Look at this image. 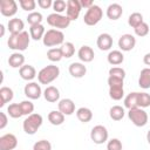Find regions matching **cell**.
<instances>
[{
	"mask_svg": "<svg viewBox=\"0 0 150 150\" xmlns=\"http://www.w3.org/2000/svg\"><path fill=\"white\" fill-rule=\"evenodd\" d=\"M112 38L110 34L108 33H102L97 36V40H96V45L98 47L100 50H110V48L112 47Z\"/></svg>",
	"mask_w": 150,
	"mask_h": 150,
	"instance_id": "2e32d148",
	"label": "cell"
},
{
	"mask_svg": "<svg viewBox=\"0 0 150 150\" xmlns=\"http://www.w3.org/2000/svg\"><path fill=\"white\" fill-rule=\"evenodd\" d=\"M42 42L46 47H54L55 46H62L64 43V34L62 30L59 29H48L46 30V34L42 39Z\"/></svg>",
	"mask_w": 150,
	"mask_h": 150,
	"instance_id": "277c9868",
	"label": "cell"
},
{
	"mask_svg": "<svg viewBox=\"0 0 150 150\" xmlns=\"http://www.w3.org/2000/svg\"><path fill=\"white\" fill-rule=\"evenodd\" d=\"M137 96H138V91H132L130 94H128L124 97V107L127 109H134V108H138L137 104Z\"/></svg>",
	"mask_w": 150,
	"mask_h": 150,
	"instance_id": "f546056e",
	"label": "cell"
},
{
	"mask_svg": "<svg viewBox=\"0 0 150 150\" xmlns=\"http://www.w3.org/2000/svg\"><path fill=\"white\" fill-rule=\"evenodd\" d=\"M70 20L67 15H62V14H57V13H52L47 16V23L53 27L54 29H64L70 25Z\"/></svg>",
	"mask_w": 150,
	"mask_h": 150,
	"instance_id": "8992f818",
	"label": "cell"
},
{
	"mask_svg": "<svg viewBox=\"0 0 150 150\" xmlns=\"http://www.w3.org/2000/svg\"><path fill=\"white\" fill-rule=\"evenodd\" d=\"M123 145L118 138H111L107 143V150H122Z\"/></svg>",
	"mask_w": 150,
	"mask_h": 150,
	"instance_id": "ee69618b",
	"label": "cell"
},
{
	"mask_svg": "<svg viewBox=\"0 0 150 150\" xmlns=\"http://www.w3.org/2000/svg\"><path fill=\"white\" fill-rule=\"evenodd\" d=\"M143 62H144V64L150 66V53H146V54L143 56Z\"/></svg>",
	"mask_w": 150,
	"mask_h": 150,
	"instance_id": "681fc988",
	"label": "cell"
},
{
	"mask_svg": "<svg viewBox=\"0 0 150 150\" xmlns=\"http://www.w3.org/2000/svg\"><path fill=\"white\" fill-rule=\"evenodd\" d=\"M107 61L109 64L117 67L118 64H121L124 61V55L121 50H110L107 56Z\"/></svg>",
	"mask_w": 150,
	"mask_h": 150,
	"instance_id": "603a6c76",
	"label": "cell"
},
{
	"mask_svg": "<svg viewBox=\"0 0 150 150\" xmlns=\"http://www.w3.org/2000/svg\"><path fill=\"white\" fill-rule=\"evenodd\" d=\"M81 4L79 0H68L67 1V9H66V15L69 18L70 21H74L79 18L81 13Z\"/></svg>",
	"mask_w": 150,
	"mask_h": 150,
	"instance_id": "7c38bea8",
	"label": "cell"
},
{
	"mask_svg": "<svg viewBox=\"0 0 150 150\" xmlns=\"http://www.w3.org/2000/svg\"><path fill=\"white\" fill-rule=\"evenodd\" d=\"M7 115L12 118H20L21 116H23L20 108V103H11L7 107Z\"/></svg>",
	"mask_w": 150,
	"mask_h": 150,
	"instance_id": "1f68e13d",
	"label": "cell"
},
{
	"mask_svg": "<svg viewBox=\"0 0 150 150\" xmlns=\"http://www.w3.org/2000/svg\"><path fill=\"white\" fill-rule=\"evenodd\" d=\"M136 46V38L131 34H123L118 39V48L122 52H130Z\"/></svg>",
	"mask_w": 150,
	"mask_h": 150,
	"instance_id": "8fae6325",
	"label": "cell"
},
{
	"mask_svg": "<svg viewBox=\"0 0 150 150\" xmlns=\"http://www.w3.org/2000/svg\"><path fill=\"white\" fill-rule=\"evenodd\" d=\"M146 141L150 144V130H148V132H146Z\"/></svg>",
	"mask_w": 150,
	"mask_h": 150,
	"instance_id": "816d5d0a",
	"label": "cell"
},
{
	"mask_svg": "<svg viewBox=\"0 0 150 150\" xmlns=\"http://www.w3.org/2000/svg\"><path fill=\"white\" fill-rule=\"evenodd\" d=\"M18 145V138L14 134H5L0 137V150H14Z\"/></svg>",
	"mask_w": 150,
	"mask_h": 150,
	"instance_id": "4fadbf2b",
	"label": "cell"
},
{
	"mask_svg": "<svg viewBox=\"0 0 150 150\" xmlns=\"http://www.w3.org/2000/svg\"><path fill=\"white\" fill-rule=\"evenodd\" d=\"M137 104H138V108H148L150 107V94L143 91V93H138V96H137Z\"/></svg>",
	"mask_w": 150,
	"mask_h": 150,
	"instance_id": "e575fe53",
	"label": "cell"
},
{
	"mask_svg": "<svg viewBox=\"0 0 150 150\" xmlns=\"http://www.w3.org/2000/svg\"><path fill=\"white\" fill-rule=\"evenodd\" d=\"M0 117H1V121H0V129L2 130V129H5L6 128V125H7V123H8V120H7V115H6V112H0Z\"/></svg>",
	"mask_w": 150,
	"mask_h": 150,
	"instance_id": "7dc6e473",
	"label": "cell"
},
{
	"mask_svg": "<svg viewBox=\"0 0 150 150\" xmlns=\"http://www.w3.org/2000/svg\"><path fill=\"white\" fill-rule=\"evenodd\" d=\"M109 76H114V77H118L124 80L125 77V70L121 67H111L109 69Z\"/></svg>",
	"mask_w": 150,
	"mask_h": 150,
	"instance_id": "7bdbcfd3",
	"label": "cell"
},
{
	"mask_svg": "<svg viewBox=\"0 0 150 150\" xmlns=\"http://www.w3.org/2000/svg\"><path fill=\"white\" fill-rule=\"evenodd\" d=\"M23 93L26 95V97L28 100H39L41 97V95H43L41 86L38 82H28L25 88H23Z\"/></svg>",
	"mask_w": 150,
	"mask_h": 150,
	"instance_id": "9c48e42d",
	"label": "cell"
},
{
	"mask_svg": "<svg viewBox=\"0 0 150 150\" xmlns=\"http://www.w3.org/2000/svg\"><path fill=\"white\" fill-rule=\"evenodd\" d=\"M13 97H14V91H13L12 88L6 87V86H4V87L0 88V107L1 108L6 103L11 102L13 100Z\"/></svg>",
	"mask_w": 150,
	"mask_h": 150,
	"instance_id": "cb8c5ba5",
	"label": "cell"
},
{
	"mask_svg": "<svg viewBox=\"0 0 150 150\" xmlns=\"http://www.w3.org/2000/svg\"><path fill=\"white\" fill-rule=\"evenodd\" d=\"M47 117L49 123L53 125H61L64 122V115L59 110H52Z\"/></svg>",
	"mask_w": 150,
	"mask_h": 150,
	"instance_id": "83f0119b",
	"label": "cell"
},
{
	"mask_svg": "<svg viewBox=\"0 0 150 150\" xmlns=\"http://www.w3.org/2000/svg\"><path fill=\"white\" fill-rule=\"evenodd\" d=\"M60 75V68L55 64H48L38 73V81L40 84H49Z\"/></svg>",
	"mask_w": 150,
	"mask_h": 150,
	"instance_id": "7a4b0ae2",
	"label": "cell"
},
{
	"mask_svg": "<svg viewBox=\"0 0 150 150\" xmlns=\"http://www.w3.org/2000/svg\"><path fill=\"white\" fill-rule=\"evenodd\" d=\"M20 108H21V111H22V115L25 116H29L33 114L34 111V104L30 100H23L20 102Z\"/></svg>",
	"mask_w": 150,
	"mask_h": 150,
	"instance_id": "74e56055",
	"label": "cell"
},
{
	"mask_svg": "<svg viewBox=\"0 0 150 150\" xmlns=\"http://www.w3.org/2000/svg\"><path fill=\"white\" fill-rule=\"evenodd\" d=\"M108 137H109V132H108L107 128L102 124L95 125L90 131V138L95 144L105 143L108 141Z\"/></svg>",
	"mask_w": 150,
	"mask_h": 150,
	"instance_id": "ba28073f",
	"label": "cell"
},
{
	"mask_svg": "<svg viewBox=\"0 0 150 150\" xmlns=\"http://www.w3.org/2000/svg\"><path fill=\"white\" fill-rule=\"evenodd\" d=\"M0 29H1V34H0V36H4L5 35V26L1 23L0 25Z\"/></svg>",
	"mask_w": 150,
	"mask_h": 150,
	"instance_id": "f907efd6",
	"label": "cell"
},
{
	"mask_svg": "<svg viewBox=\"0 0 150 150\" xmlns=\"http://www.w3.org/2000/svg\"><path fill=\"white\" fill-rule=\"evenodd\" d=\"M123 84H124V80H122V79L114 77V76H109L108 77L109 88H111V87H123Z\"/></svg>",
	"mask_w": 150,
	"mask_h": 150,
	"instance_id": "f6af8a7d",
	"label": "cell"
},
{
	"mask_svg": "<svg viewBox=\"0 0 150 150\" xmlns=\"http://www.w3.org/2000/svg\"><path fill=\"white\" fill-rule=\"evenodd\" d=\"M8 64L12 68H21L25 64V56L20 52H14L8 57Z\"/></svg>",
	"mask_w": 150,
	"mask_h": 150,
	"instance_id": "7402d4cb",
	"label": "cell"
},
{
	"mask_svg": "<svg viewBox=\"0 0 150 150\" xmlns=\"http://www.w3.org/2000/svg\"><path fill=\"white\" fill-rule=\"evenodd\" d=\"M46 34V30H45V26L41 23V25H35V26H30L29 27V35H30V39L35 40V41H39V40H42L43 36Z\"/></svg>",
	"mask_w": 150,
	"mask_h": 150,
	"instance_id": "d4e9b609",
	"label": "cell"
},
{
	"mask_svg": "<svg viewBox=\"0 0 150 150\" xmlns=\"http://www.w3.org/2000/svg\"><path fill=\"white\" fill-rule=\"evenodd\" d=\"M7 28H8L11 34H19V33L23 32L25 23H23V21L21 19L13 18V19H9V21L7 23Z\"/></svg>",
	"mask_w": 150,
	"mask_h": 150,
	"instance_id": "44dd1931",
	"label": "cell"
},
{
	"mask_svg": "<svg viewBox=\"0 0 150 150\" xmlns=\"http://www.w3.org/2000/svg\"><path fill=\"white\" fill-rule=\"evenodd\" d=\"M128 117L132 122V124L136 127H144L149 121V116H148L146 111L142 108L130 109L128 111Z\"/></svg>",
	"mask_w": 150,
	"mask_h": 150,
	"instance_id": "52a82bcc",
	"label": "cell"
},
{
	"mask_svg": "<svg viewBox=\"0 0 150 150\" xmlns=\"http://www.w3.org/2000/svg\"><path fill=\"white\" fill-rule=\"evenodd\" d=\"M109 96L114 101H120L124 96V89L123 87H111L109 88Z\"/></svg>",
	"mask_w": 150,
	"mask_h": 150,
	"instance_id": "8d00e7d4",
	"label": "cell"
},
{
	"mask_svg": "<svg viewBox=\"0 0 150 150\" xmlns=\"http://www.w3.org/2000/svg\"><path fill=\"white\" fill-rule=\"evenodd\" d=\"M57 110L64 116H70L75 112V103L71 98H62L57 103Z\"/></svg>",
	"mask_w": 150,
	"mask_h": 150,
	"instance_id": "5bb4252c",
	"label": "cell"
},
{
	"mask_svg": "<svg viewBox=\"0 0 150 150\" xmlns=\"http://www.w3.org/2000/svg\"><path fill=\"white\" fill-rule=\"evenodd\" d=\"M33 150H52V144L47 139H40L33 145Z\"/></svg>",
	"mask_w": 150,
	"mask_h": 150,
	"instance_id": "b9f144b4",
	"label": "cell"
},
{
	"mask_svg": "<svg viewBox=\"0 0 150 150\" xmlns=\"http://www.w3.org/2000/svg\"><path fill=\"white\" fill-rule=\"evenodd\" d=\"M77 57L80 59V61L82 63H88V62H91L95 57V53H94V49L90 47V46H87V45H83L80 47L79 52H77Z\"/></svg>",
	"mask_w": 150,
	"mask_h": 150,
	"instance_id": "9a60e30c",
	"label": "cell"
},
{
	"mask_svg": "<svg viewBox=\"0 0 150 150\" xmlns=\"http://www.w3.org/2000/svg\"><path fill=\"white\" fill-rule=\"evenodd\" d=\"M102 16H103L102 8L98 5H94L87 9V12L83 16V21L87 26H95L101 21Z\"/></svg>",
	"mask_w": 150,
	"mask_h": 150,
	"instance_id": "5b68a950",
	"label": "cell"
},
{
	"mask_svg": "<svg viewBox=\"0 0 150 150\" xmlns=\"http://www.w3.org/2000/svg\"><path fill=\"white\" fill-rule=\"evenodd\" d=\"M42 122H43L42 116L38 112H33L32 115L27 116L25 118V121L22 122L23 131L27 135H34L40 129V127L42 125Z\"/></svg>",
	"mask_w": 150,
	"mask_h": 150,
	"instance_id": "3957f363",
	"label": "cell"
},
{
	"mask_svg": "<svg viewBox=\"0 0 150 150\" xmlns=\"http://www.w3.org/2000/svg\"><path fill=\"white\" fill-rule=\"evenodd\" d=\"M53 9H54V13L61 14L62 12H64L67 9V1H64V0L53 1Z\"/></svg>",
	"mask_w": 150,
	"mask_h": 150,
	"instance_id": "ab89813d",
	"label": "cell"
},
{
	"mask_svg": "<svg viewBox=\"0 0 150 150\" xmlns=\"http://www.w3.org/2000/svg\"><path fill=\"white\" fill-rule=\"evenodd\" d=\"M0 12L4 16L12 18L18 13V4L14 0H1Z\"/></svg>",
	"mask_w": 150,
	"mask_h": 150,
	"instance_id": "30bf717a",
	"label": "cell"
},
{
	"mask_svg": "<svg viewBox=\"0 0 150 150\" xmlns=\"http://www.w3.org/2000/svg\"><path fill=\"white\" fill-rule=\"evenodd\" d=\"M69 74L75 79H81L87 74V67L82 62H73L68 68Z\"/></svg>",
	"mask_w": 150,
	"mask_h": 150,
	"instance_id": "e0dca14e",
	"label": "cell"
},
{
	"mask_svg": "<svg viewBox=\"0 0 150 150\" xmlns=\"http://www.w3.org/2000/svg\"><path fill=\"white\" fill-rule=\"evenodd\" d=\"M142 22H144L143 15H142L141 13H138V12L131 13V14L129 15V18H128V25H129L131 28H134V29H135L137 26H139Z\"/></svg>",
	"mask_w": 150,
	"mask_h": 150,
	"instance_id": "4dcf8cb0",
	"label": "cell"
},
{
	"mask_svg": "<svg viewBox=\"0 0 150 150\" xmlns=\"http://www.w3.org/2000/svg\"><path fill=\"white\" fill-rule=\"evenodd\" d=\"M26 19H27V22H28L30 26H35V25H41V22H42V20H43V16H42V14H41L40 12L34 11V12L29 13Z\"/></svg>",
	"mask_w": 150,
	"mask_h": 150,
	"instance_id": "836d02e7",
	"label": "cell"
},
{
	"mask_svg": "<svg viewBox=\"0 0 150 150\" xmlns=\"http://www.w3.org/2000/svg\"><path fill=\"white\" fill-rule=\"evenodd\" d=\"M135 34L139 38H143V36H146L149 34V25L146 22H142L139 26H137L135 29Z\"/></svg>",
	"mask_w": 150,
	"mask_h": 150,
	"instance_id": "60d3db41",
	"label": "cell"
},
{
	"mask_svg": "<svg viewBox=\"0 0 150 150\" xmlns=\"http://www.w3.org/2000/svg\"><path fill=\"white\" fill-rule=\"evenodd\" d=\"M43 97L47 102L55 103L60 101V90L54 86H48L43 90Z\"/></svg>",
	"mask_w": 150,
	"mask_h": 150,
	"instance_id": "d6986e66",
	"label": "cell"
},
{
	"mask_svg": "<svg viewBox=\"0 0 150 150\" xmlns=\"http://www.w3.org/2000/svg\"><path fill=\"white\" fill-rule=\"evenodd\" d=\"M30 42V35L28 32L23 30L19 34H11L7 40V46L9 49L15 52H23L28 48Z\"/></svg>",
	"mask_w": 150,
	"mask_h": 150,
	"instance_id": "6da1fadb",
	"label": "cell"
},
{
	"mask_svg": "<svg viewBox=\"0 0 150 150\" xmlns=\"http://www.w3.org/2000/svg\"><path fill=\"white\" fill-rule=\"evenodd\" d=\"M38 6L42 9H48L49 7H53L52 0H38Z\"/></svg>",
	"mask_w": 150,
	"mask_h": 150,
	"instance_id": "bcb514c9",
	"label": "cell"
},
{
	"mask_svg": "<svg viewBox=\"0 0 150 150\" xmlns=\"http://www.w3.org/2000/svg\"><path fill=\"white\" fill-rule=\"evenodd\" d=\"M138 86L143 89H149L150 88V68H143L139 73L138 77Z\"/></svg>",
	"mask_w": 150,
	"mask_h": 150,
	"instance_id": "484cf974",
	"label": "cell"
},
{
	"mask_svg": "<svg viewBox=\"0 0 150 150\" xmlns=\"http://www.w3.org/2000/svg\"><path fill=\"white\" fill-rule=\"evenodd\" d=\"M105 14H107L108 19H110V20H118L123 14V8L120 4L114 2V4H110L108 6Z\"/></svg>",
	"mask_w": 150,
	"mask_h": 150,
	"instance_id": "ffe728a7",
	"label": "cell"
},
{
	"mask_svg": "<svg viewBox=\"0 0 150 150\" xmlns=\"http://www.w3.org/2000/svg\"><path fill=\"white\" fill-rule=\"evenodd\" d=\"M19 75H20V77L22 80L30 81V82H32V80L35 79V76H38L36 75V70L32 64H23L19 69Z\"/></svg>",
	"mask_w": 150,
	"mask_h": 150,
	"instance_id": "ac0fdd59",
	"label": "cell"
},
{
	"mask_svg": "<svg viewBox=\"0 0 150 150\" xmlns=\"http://www.w3.org/2000/svg\"><path fill=\"white\" fill-rule=\"evenodd\" d=\"M47 59L52 62H59L63 59V55H62V50L61 48H50L48 52H47Z\"/></svg>",
	"mask_w": 150,
	"mask_h": 150,
	"instance_id": "d6a6232c",
	"label": "cell"
},
{
	"mask_svg": "<svg viewBox=\"0 0 150 150\" xmlns=\"http://www.w3.org/2000/svg\"><path fill=\"white\" fill-rule=\"evenodd\" d=\"M60 48L62 50L63 57H66V59H69L75 54V46L73 42H64Z\"/></svg>",
	"mask_w": 150,
	"mask_h": 150,
	"instance_id": "d590c367",
	"label": "cell"
},
{
	"mask_svg": "<svg viewBox=\"0 0 150 150\" xmlns=\"http://www.w3.org/2000/svg\"><path fill=\"white\" fill-rule=\"evenodd\" d=\"M125 115V110L121 105H112L109 109V116L112 121H121Z\"/></svg>",
	"mask_w": 150,
	"mask_h": 150,
	"instance_id": "f1b7e54d",
	"label": "cell"
},
{
	"mask_svg": "<svg viewBox=\"0 0 150 150\" xmlns=\"http://www.w3.org/2000/svg\"><path fill=\"white\" fill-rule=\"evenodd\" d=\"M76 117L82 123H88L93 118V111L87 107H81L76 110Z\"/></svg>",
	"mask_w": 150,
	"mask_h": 150,
	"instance_id": "4316f807",
	"label": "cell"
},
{
	"mask_svg": "<svg viewBox=\"0 0 150 150\" xmlns=\"http://www.w3.org/2000/svg\"><path fill=\"white\" fill-rule=\"evenodd\" d=\"M80 4H81V7H82V8L84 7V8H87V9L95 5V4L93 2V0H81Z\"/></svg>",
	"mask_w": 150,
	"mask_h": 150,
	"instance_id": "c3c4849f",
	"label": "cell"
},
{
	"mask_svg": "<svg viewBox=\"0 0 150 150\" xmlns=\"http://www.w3.org/2000/svg\"><path fill=\"white\" fill-rule=\"evenodd\" d=\"M36 1L35 0H19V5L23 11L27 12H34L35 7H36Z\"/></svg>",
	"mask_w": 150,
	"mask_h": 150,
	"instance_id": "f35d334b",
	"label": "cell"
}]
</instances>
